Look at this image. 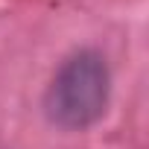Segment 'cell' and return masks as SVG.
Returning <instances> with one entry per match:
<instances>
[{
    "mask_svg": "<svg viewBox=\"0 0 149 149\" xmlns=\"http://www.w3.org/2000/svg\"><path fill=\"white\" fill-rule=\"evenodd\" d=\"M111 73L97 50H79L61 61L44 94L47 117L70 132L94 126L108 105Z\"/></svg>",
    "mask_w": 149,
    "mask_h": 149,
    "instance_id": "6da1fadb",
    "label": "cell"
}]
</instances>
